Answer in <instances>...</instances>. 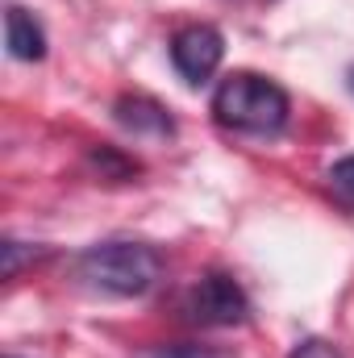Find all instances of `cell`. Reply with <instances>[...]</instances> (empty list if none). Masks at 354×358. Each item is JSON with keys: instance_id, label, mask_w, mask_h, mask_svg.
<instances>
[{"instance_id": "obj_1", "label": "cell", "mask_w": 354, "mask_h": 358, "mask_svg": "<svg viewBox=\"0 0 354 358\" xmlns=\"http://www.w3.org/2000/svg\"><path fill=\"white\" fill-rule=\"evenodd\" d=\"M288 113H292L288 92L255 71H234L213 92V117H217V125H225L234 134L271 138L288 125Z\"/></svg>"}, {"instance_id": "obj_2", "label": "cell", "mask_w": 354, "mask_h": 358, "mask_svg": "<svg viewBox=\"0 0 354 358\" xmlns=\"http://www.w3.org/2000/svg\"><path fill=\"white\" fill-rule=\"evenodd\" d=\"M76 275H80L84 287L100 292V296L134 300V296H146L159 283L163 259L146 242H96L76 259Z\"/></svg>"}, {"instance_id": "obj_3", "label": "cell", "mask_w": 354, "mask_h": 358, "mask_svg": "<svg viewBox=\"0 0 354 358\" xmlns=\"http://www.w3.org/2000/svg\"><path fill=\"white\" fill-rule=\"evenodd\" d=\"M183 317L192 325H204V329H229V325H242L250 317V300H246V292L234 275L208 271L187 287Z\"/></svg>"}, {"instance_id": "obj_4", "label": "cell", "mask_w": 354, "mask_h": 358, "mask_svg": "<svg viewBox=\"0 0 354 358\" xmlns=\"http://www.w3.org/2000/svg\"><path fill=\"white\" fill-rule=\"evenodd\" d=\"M225 59V38L217 25H187L171 38V63L187 84H204Z\"/></svg>"}, {"instance_id": "obj_5", "label": "cell", "mask_w": 354, "mask_h": 358, "mask_svg": "<svg viewBox=\"0 0 354 358\" xmlns=\"http://www.w3.org/2000/svg\"><path fill=\"white\" fill-rule=\"evenodd\" d=\"M113 117H117V125L129 129L134 138H171V134H176L171 113H167L159 100H150V96H121V100L113 104Z\"/></svg>"}, {"instance_id": "obj_6", "label": "cell", "mask_w": 354, "mask_h": 358, "mask_svg": "<svg viewBox=\"0 0 354 358\" xmlns=\"http://www.w3.org/2000/svg\"><path fill=\"white\" fill-rule=\"evenodd\" d=\"M4 42H8V55L21 59V63H42L46 59V29L21 4L4 8Z\"/></svg>"}, {"instance_id": "obj_7", "label": "cell", "mask_w": 354, "mask_h": 358, "mask_svg": "<svg viewBox=\"0 0 354 358\" xmlns=\"http://www.w3.org/2000/svg\"><path fill=\"white\" fill-rule=\"evenodd\" d=\"M142 358H234L221 346H200V342H176V346H150Z\"/></svg>"}, {"instance_id": "obj_8", "label": "cell", "mask_w": 354, "mask_h": 358, "mask_svg": "<svg viewBox=\"0 0 354 358\" xmlns=\"http://www.w3.org/2000/svg\"><path fill=\"white\" fill-rule=\"evenodd\" d=\"M330 192H334L342 204L354 208V155L351 159H338V163L330 167Z\"/></svg>"}, {"instance_id": "obj_9", "label": "cell", "mask_w": 354, "mask_h": 358, "mask_svg": "<svg viewBox=\"0 0 354 358\" xmlns=\"http://www.w3.org/2000/svg\"><path fill=\"white\" fill-rule=\"evenodd\" d=\"M0 255H4V279H17V271L25 267V263H29V259H38V255H42V250H34V246H25V242H13V238H8V242H4V246H0Z\"/></svg>"}, {"instance_id": "obj_10", "label": "cell", "mask_w": 354, "mask_h": 358, "mask_svg": "<svg viewBox=\"0 0 354 358\" xmlns=\"http://www.w3.org/2000/svg\"><path fill=\"white\" fill-rule=\"evenodd\" d=\"M92 163H96V167H104L108 176H117V179H125V176H134V171H138V163H134V159H121L113 146L92 150Z\"/></svg>"}, {"instance_id": "obj_11", "label": "cell", "mask_w": 354, "mask_h": 358, "mask_svg": "<svg viewBox=\"0 0 354 358\" xmlns=\"http://www.w3.org/2000/svg\"><path fill=\"white\" fill-rule=\"evenodd\" d=\"M288 358H346V355H342L334 342H325V338H304V342L292 346Z\"/></svg>"}, {"instance_id": "obj_12", "label": "cell", "mask_w": 354, "mask_h": 358, "mask_svg": "<svg viewBox=\"0 0 354 358\" xmlns=\"http://www.w3.org/2000/svg\"><path fill=\"white\" fill-rule=\"evenodd\" d=\"M351 88H354V71H351Z\"/></svg>"}]
</instances>
